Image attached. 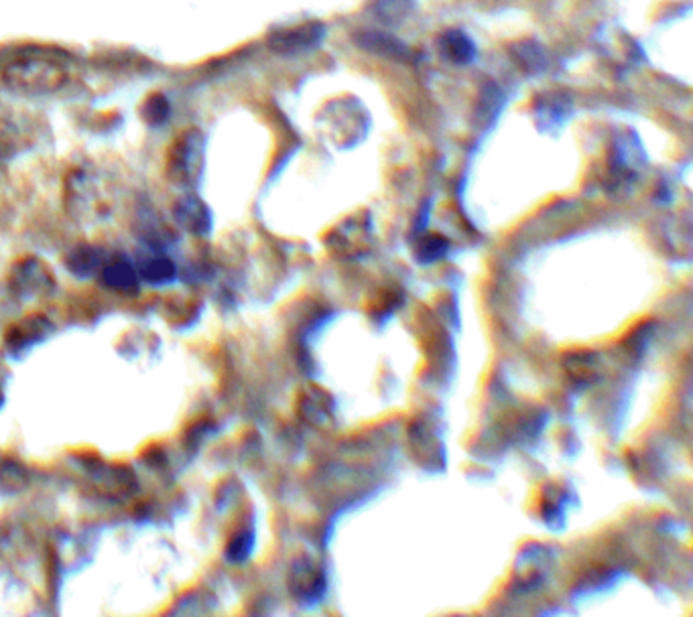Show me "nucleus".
<instances>
[{"mask_svg":"<svg viewBox=\"0 0 693 617\" xmlns=\"http://www.w3.org/2000/svg\"><path fill=\"white\" fill-rule=\"evenodd\" d=\"M443 51L455 62H466L472 55V45L464 35L450 33L448 38L443 39Z\"/></svg>","mask_w":693,"mask_h":617,"instance_id":"3","label":"nucleus"},{"mask_svg":"<svg viewBox=\"0 0 693 617\" xmlns=\"http://www.w3.org/2000/svg\"><path fill=\"white\" fill-rule=\"evenodd\" d=\"M140 114H143V118H145L147 125L161 127V125H165V123L169 120L171 106H169V100L165 98L164 94H153L147 100L143 102Z\"/></svg>","mask_w":693,"mask_h":617,"instance_id":"2","label":"nucleus"},{"mask_svg":"<svg viewBox=\"0 0 693 617\" xmlns=\"http://www.w3.org/2000/svg\"><path fill=\"white\" fill-rule=\"evenodd\" d=\"M0 79L9 89L25 96L55 94L67 82V55L60 50L23 47L0 67Z\"/></svg>","mask_w":693,"mask_h":617,"instance_id":"1","label":"nucleus"}]
</instances>
